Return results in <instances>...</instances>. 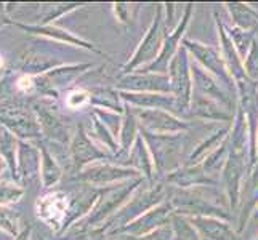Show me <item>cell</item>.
Returning <instances> with one entry per match:
<instances>
[{
    "label": "cell",
    "instance_id": "6da1fadb",
    "mask_svg": "<svg viewBox=\"0 0 258 240\" xmlns=\"http://www.w3.org/2000/svg\"><path fill=\"white\" fill-rule=\"evenodd\" d=\"M0 123L8 128V131L20 138H29L35 136L39 131L37 123L32 117L28 115V111L23 108H5V111L0 115Z\"/></svg>",
    "mask_w": 258,
    "mask_h": 240
},
{
    "label": "cell",
    "instance_id": "7a4b0ae2",
    "mask_svg": "<svg viewBox=\"0 0 258 240\" xmlns=\"http://www.w3.org/2000/svg\"><path fill=\"white\" fill-rule=\"evenodd\" d=\"M68 210V202L63 194H50L42 197L37 202V213L39 216L48 224H59L61 219L64 218V213Z\"/></svg>",
    "mask_w": 258,
    "mask_h": 240
},
{
    "label": "cell",
    "instance_id": "3957f363",
    "mask_svg": "<svg viewBox=\"0 0 258 240\" xmlns=\"http://www.w3.org/2000/svg\"><path fill=\"white\" fill-rule=\"evenodd\" d=\"M39 168V160H37V150L31 146L28 141L20 139L18 141V158H16V173L18 178L26 183L28 178L34 175V172Z\"/></svg>",
    "mask_w": 258,
    "mask_h": 240
},
{
    "label": "cell",
    "instance_id": "277c9868",
    "mask_svg": "<svg viewBox=\"0 0 258 240\" xmlns=\"http://www.w3.org/2000/svg\"><path fill=\"white\" fill-rule=\"evenodd\" d=\"M18 141L13 133L8 130H2V135H0V155H2L13 175L16 173V154H18Z\"/></svg>",
    "mask_w": 258,
    "mask_h": 240
},
{
    "label": "cell",
    "instance_id": "5b68a950",
    "mask_svg": "<svg viewBox=\"0 0 258 240\" xmlns=\"http://www.w3.org/2000/svg\"><path fill=\"white\" fill-rule=\"evenodd\" d=\"M24 195V188L12 183H0V205L7 207L16 203Z\"/></svg>",
    "mask_w": 258,
    "mask_h": 240
},
{
    "label": "cell",
    "instance_id": "8992f818",
    "mask_svg": "<svg viewBox=\"0 0 258 240\" xmlns=\"http://www.w3.org/2000/svg\"><path fill=\"white\" fill-rule=\"evenodd\" d=\"M18 224H20V221H18L16 213L0 205V229L5 230L7 234H10L13 237H18V234H20Z\"/></svg>",
    "mask_w": 258,
    "mask_h": 240
},
{
    "label": "cell",
    "instance_id": "52a82bcc",
    "mask_svg": "<svg viewBox=\"0 0 258 240\" xmlns=\"http://www.w3.org/2000/svg\"><path fill=\"white\" fill-rule=\"evenodd\" d=\"M42 175H43V184H45V186H50L56 180L55 164L50 162V157H48V154L45 152V150H43V170H42Z\"/></svg>",
    "mask_w": 258,
    "mask_h": 240
},
{
    "label": "cell",
    "instance_id": "ba28073f",
    "mask_svg": "<svg viewBox=\"0 0 258 240\" xmlns=\"http://www.w3.org/2000/svg\"><path fill=\"white\" fill-rule=\"evenodd\" d=\"M87 101H88V95L82 90H79V92H73L69 95L68 106L71 109H77V108H81V106H84Z\"/></svg>",
    "mask_w": 258,
    "mask_h": 240
},
{
    "label": "cell",
    "instance_id": "9c48e42d",
    "mask_svg": "<svg viewBox=\"0 0 258 240\" xmlns=\"http://www.w3.org/2000/svg\"><path fill=\"white\" fill-rule=\"evenodd\" d=\"M34 87H35V84L32 82V77H29L28 74L21 75L20 78L16 80V88L20 92H31Z\"/></svg>",
    "mask_w": 258,
    "mask_h": 240
},
{
    "label": "cell",
    "instance_id": "30bf717a",
    "mask_svg": "<svg viewBox=\"0 0 258 240\" xmlns=\"http://www.w3.org/2000/svg\"><path fill=\"white\" fill-rule=\"evenodd\" d=\"M7 24H13V21L8 20V16L5 15V10H4V5L0 4V28H2V26H7Z\"/></svg>",
    "mask_w": 258,
    "mask_h": 240
},
{
    "label": "cell",
    "instance_id": "8fae6325",
    "mask_svg": "<svg viewBox=\"0 0 258 240\" xmlns=\"http://www.w3.org/2000/svg\"><path fill=\"white\" fill-rule=\"evenodd\" d=\"M16 240H29V229H23L20 234H18Z\"/></svg>",
    "mask_w": 258,
    "mask_h": 240
},
{
    "label": "cell",
    "instance_id": "7c38bea8",
    "mask_svg": "<svg viewBox=\"0 0 258 240\" xmlns=\"http://www.w3.org/2000/svg\"><path fill=\"white\" fill-rule=\"evenodd\" d=\"M8 164H7V160L2 157V155H0V173H2V170H4V168L7 167Z\"/></svg>",
    "mask_w": 258,
    "mask_h": 240
},
{
    "label": "cell",
    "instance_id": "4fadbf2b",
    "mask_svg": "<svg viewBox=\"0 0 258 240\" xmlns=\"http://www.w3.org/2000/svg\"><path fill=\"white\" fill-rule=\"evenodd\" d=\"M0 66H2V59H0Z\"/></svg>",
    "mask_w": 258,
    "mask_h": 240
}]
</instances>
